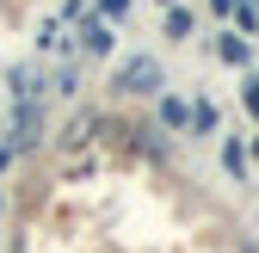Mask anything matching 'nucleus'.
<instances>
[{
	"label": "nucleus",
	"mask_w": 259,
	"mask_h": 253,
	"mask_svg": "<svg viewBox=\"0 0 259 253\" xmlns=\"http://www.w3.org/2000/svg\"><path fill=\"white\" fill-rule=\"evenodd\" d=\"M154 87V62H130L123 68V93H148Z\"/></svg>",
	"instance_id": "1"
},
{
	"label": "nucleus",
	"mask_w": 259,
	"mask_h": 253,
	"mask_svg": "<svg viewBox=\"0 0 259 253\" xmlns=\"http://www.w3.org/2000/svg\"><path fill=\"white\" fill-rule=\"evenodd\" d=\"M80 44H87V50H93V56H99V50H111V31H105V25H99V19H93V25H87V31H80Z\"/></svg>",
	"instance_id": "2"
},
{
	"label": "nucleus",
	"mask_w": 259,
	"mask_h": 253,
	"mask_svg": "<svg viewBox=\"0 0 259 253\" xmlns=\"http://www.w3.org/2000/svg\"><path fill=\"white\" fill-rule=\"evenodd\" d=\"M247 111H253V117H259V87H253V93H247Z\"/></svg>",
	"instance_id": "3"
}]
</instances>
